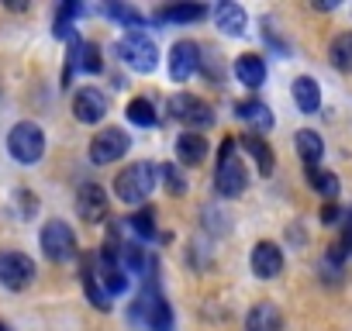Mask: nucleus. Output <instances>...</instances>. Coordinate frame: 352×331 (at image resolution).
I'll return each mask as SVG.
<instances>
[{
    "label": "nucleus",
    "mask_w": 352,
    "mask_h": 331,
    "mask_svg": "<svg viewBox=\"0 0 352 331\" xmlns=\"http://www.w3.org/2000/svg\"><path fill=\"white\" fill-rule=\"evenodd\" d=\"M76 211L83 221L90 225H100L107 221V211H111V201H107V190L100 183H83L80 194H76Z\"/></svg>",
    "instance_id": "9d476101"
},
{
    "label": "nucleus",
    "mask_w": 352,
    "mask_h": 331,
    "mask_svg": "<svg viewBox=\"0 0 352 331\" xmlns=\"http://www.w3.org/2000/svg\"><path fill=\"white\" fill-rule=\"evenodd\" d=\"M314 8H318V11H335L338 4H335V0H314Z\"/></svg>",
    "instance_id": "473e14b6"
},
{
    "label": "nucleus",
    "mask_w": 352,
    "mask_h": 331,
    "mask_svg": "<svg viewBox=\"0 0 352 331\" xmlns=\"http://www.w3.org/2000/svg\"><path fill=\"white\" fill-rule=\"evenodd\" d=\"M8 148H11V155L18 162L32 166V162H38L45 155V131L35 121H18L11 128V135H8Z\"/></svg>",
    "instance_id": "7ed1b4c3"
},
{
    "label": "nucleus",
    "mask_w": 352,
    "mask_h": 331,
    "mask_svg": "<svg viewBox=\"0 0 352 331\" xmlns=\"http://www.w3.org/2000/svg\"><path fill=\"white\" fill-rule=\"evenodd\" d=\"M328 56H331V66H335V69H342V73H352V32H342V35H335V38H331V49H328Z\"/></svg>",
    "instance_id": "393cba45"
},
{
    "label": "nucleus",
    "mask_w": 352,
    "mask_h": 331,
    "mask_svg": "<svg viewBox=\"0 0 352 331\" xmlns=\"http://www.w3.org/2000/svg\"><path fill=\"white\" fill-rule=\"evenodd\" d=\"M73 114H76V121H83V124H97V121H104V114H107V97H104L97 87H83V90L73 97Z\"/></svg>",
    "instance_id": "ddd939ff"
},
{
    "label": "nucleus",
    "mask_w": 352,
    "mask_h": 331,
    "mask_svg": "<svg viewBox=\"0 0 352 331\" xmlns=\"http://www.w3.org/2000/svg\"><path fill=\"white\" fill-rule=\"evenodd\" d=\"M280 328H283V317H280L276 304H270V300L256 304L245 314V331H280Z\"/></svg>",
    "instance_id": "aec40b11"
},
{
    "label": "nucleus",
    "mask_w": 352,
    "mask_h": 331,
    "mask_svg": "<svg viewBox=\"0 0 352 331\" xmlns=\"http://www.w3.org/2000/svg\"><path fill=\"white\" fill-rule=\"evenodd\" d=\"M80 14H87L83 4H63L59 14H56V21H52V32H56L59 38H73V21H76Z\"/></svg>",
    "instance_id": "c85d7f7f"
},
{
    "label": "nucleus",
    "mask_w": 352,
    "mask_h": 331,
    "mask_svg": "<svg viewBox=\"0 0 352 331\" xmlns=\"http://www.w3.org/2000/svg\"><path fill=\"white\" fill-rule=\"evenodd\" d=\"M252 273L259 279H273L283 273V249L276 242H259L252 249Z\"/></svg>",
    "instance_id": "2eb2a0df"
},
{
    "label": "nucleus",
    "mask_w": 352,
    "mask_h": 331,
    "mask_svg": "<svg viewBox=\"0 0 352 331\" xmlns=\"http://www.w3.org/2000/svg\"><path fill=\"white\" fill-rule=\"evenodd\" d=\"M128 121L138 124V128H155V121H159L155 104H152L148 97H135V100L128 104Z\"/></svg>",
    "instance_id": "a878e982"
},
{
    "label": "nucleus",
    "mask_w": 352,
    "mask_h": 331,
    "mask_svg": "<svg viewBox=\"0 0 352 331\" xmlns=\"http://www.w3.org/2000/svg\"><path fill=\"white\" fill-rule=\"evenodd\" d=\"M118 56L135 69V73H152L159 66V49L152 45V38L145 32H128L118 42Z\"/></svg>",
    "instance_id": "39448f33"
},
{
    "label": "nucleus",
    "mask_w": 352,
    "mask_h": 331,
    "mask_svg": "<svg viewBox=\"0 0 352 331\" xmlns=\"http://www.w3.org/2000/svg\"><path fill=\"white\" fill-rule=\"evenodd\" d=\"M42 252L52 259V262H69L76 259L80 245H76V235L66 221H49L42 228Z\"/></svg>",
    "instance_id": "0eeeda50"
},
{
    "label": "nucleus",
    "mask_w": 352,
    "mask_h": 331,
    "mask_svg": "<svg viewBox=\"0 0 352 331\" xmlns=\"http://www.w3.org/2000/svg\"><path fill=\"white\" fill-rule=\"evenodd\" d=\"M345 218H349V214H345L338 204H324V211H321V221H324V225H342Z\"/></svg>",
    "instance_id": "2f4dec72"
},
{
    "label": "nucleus",
    "mask_w": 352,
    "mask_h": 331,
    "mask_svg": "<svg viewBox=\"0 0 352 331\" xmlns=\"http://www.w3.org/2000/svg\"><path fill=\"white\" fill-rule=\"evenodd\" d=\"M131 317H138L145 328L152 331H173V307L166 304V297H159L155 286H145L131 307Z\"/></svg>",
    "instance_id": "20e7f679"
},
{
    "label": "nucleus",
    "mask_w": 352,
    "mask_h": 331,
    "mask_svg": "<svg viewBox=\"0 0 352 331\" xmlns=\"http://www.w3.org/2000/svg\"><path fill=\"white\" fill-rule=\"evenodd\" d=\"M235 148H239V138H225L221 141V152H218V170H214V187L221 197H242L249 176H245V166L235 159Z\"/></svg>",
    "instance_id": "f03ea898"
},
{
    "label": "nucleus",
    "mask_w": 352,
    "mask_h": 331,
    "mask_svg": "<svg viewBox=\"0 0 352 331\" xmlns=\"http://www.w3.org/2000/svg\"><path fill=\"white\" fill-rule=\"evenodd\" d=\"M201 69V49L194 45V42H176L173 49H169V76L176 80V83H184V80H190L194 73Z\"/></svg>",
    "instance_id": "9b49d317"
},
{
    "label": "nucleus",
    "mask_w": 352,
    "mask_h": 331,
    "mask_svg": "<svg viewBox=\"0 0 352 331\" xmlns=\"http://www.w3.org/2000/svg\"><path fill=\"white\" fill-rule=\"evenodd\" d=\"M128 228L135 231V238H155V214H152V207H142L138 214H131Z\"/></svg>",
    "instance_id": "c756f323"
},
{
    "label": "nucleus",
    "mask_w": 352,
    "mask_h": 331,
    "mask_svg": "<svg viewBox=\"0 0 352 331\" xmlns=\"http://www.w3.org/2000/svg\"><path fill=\"white\" fill-rule=\"evenodd\" d=\"M35 279V262L25 252H0V283L8 290H25Z\"/></svg>",
    "instance_id": "6e6552de"
},
{
    "label": "nucleus",
    "mask_w": 352,
    "mask_h": 331,
    "mask_svg": "<svg viewBox=\"0 0 352 331\" xmlns=\"http://www.w3.org/2000/svg\"><path fill=\"white\" fill-rule=\"evenodd\" d=\"M239 145L252 155V162L259 166V173H263V176H270V173H273L276 155H273V148H270V141H266V138H259V135H242V138H239Z\"/></svg>",
    "instance_id": "412c9836"
},
{
    "label": "nucleus",
    "mask_w": 352,
    "mask_h": 331,
    "mask_svg": "<svg viewBox=\"0 0 352 331\" xmlns=\"http://www.w3.org/2000/svg\"><path fill=\"white\" fill-rule=\"evenodd\" d=\"M214 25H218L225 35L239 38V35H245V28H249V18H245V11H242L239 4L225 0V4H218V8H214Z\"/></svg>",
    "instance_id": "6ab92c4d"
},
{
    "label": "nucleus",
    "mask_w": 352,
    "mask_h": 331,
    "mask_svg": "<svg viewBox=\"0 0 352 331\" xmlns=\"http://www.w3.org/2000/svg\"><path fill=\"white\" fill-rule=\"evenodd\" d=\"M294 145H297V155L304 159L307 170H311V166H318V162H321V155H324V141H321V135H318V131H311V128L297 131V135H294Z\"/></svg>",
    "instance_id": "b1692460"
},
{
    "label": "nucleus",
    "mask_w": 352,
    "mask_h": 331,
    "mask_svg": "<svg viewBox=\"0 0 352 331\" xmlns=\"http://www.w3.org/2000/svg\"><path fill=\"white\" fill-rule=\"evenodd\" d=\"M169 117L190 124V131H197V135H201L204 128L214 124V111H211V104L201 100V97H190V93H176V97L169 100Z\"/></svg>",
    "instance_id": "423d86ee"
},
{
    "label": "nucleus",
    "mask_w": 352,
    "mask_h": 331,
    "mask_svg": "<svg viewBox=\"0 0 352 331\" xmlns=\"http://www.w3.org/2000/svg\"><path fill=\"white\" fill-rule=\"evenodd\" d=\"M201 18H208L204 4H169L155 11V25H194Z\"/></svg>",
    "instance_id": "f3484780"
},
{
    "label": "nucleus",
    "mask_w": 352,
    "mask_h": 331,
    "mask_svg": "<svg viewBox=\"0 0 352 331\" xmlns=\"http://www.w3.org/2000/svg\"><path fill=\"white\" fill-rule=\"evenodd\" d=\"M155 162H135V166H124V170L118 173V180H114V194H118V201H124V204H142L152 190H155Z\"/></svg>",
    "instance_id": "f257e3e1"
},
{
    "label": "nucleus",
    "mask_w": 352,
    "mask_h": 331,
    "mask_svg": "<svg viewBox=\"0 0 352 331\" xmlns=\"http://www.w3.org/2000/svg\"><path fill=\"white\" fill-rule=\"evenodd\" d=\"M235 117L245 121L256 131H270L273 128V114H270V107L263 100H242V104H235Z\"/></svg>",
    "instance_id": "4be33fe9"
},
{
    "label": "nucleus",
    "mask_w": 352,
    "mask_h": 331,
    "mask_svg": "<svg viewBox=\"0 0 352 331\" xmlns=\"http://www.w3.org/2000/svg\"><path fill=\"white\" fill-rule=\"evenodd\" d=\"M232 73H235V80H239L242 87H249V90H259V87L266 83V62H263V56H252V52L239 56L235 66H232Z\"/></svg>",
    "instance_id": "dca6fc26"
},
{
    "label": "nucleus",
    "mask_w": 352,
    "mask_h": 331,
    "mask_svg": "<svg viewBox=\"0 0 352 331\" xmlns=\"http://www.w3.org/2000/svg\"><path fill=\"white\" fill-rule=\"evenodd\" d=\"M128 145H131V138H128L121 128H107V131H100V135L90 141V162L111 166V162H118V159L128 152Z\"/></svg>",
    "instance_id": "1a4fd4ad"
},
{
    "label": "nucleus",
    "mask_w": 352,
    "mask_h": 331,
    "mask_svg": "<svg viewBox=\"0 0 352 331\" xmlns=\"http://www.w3.org/2000/svg\"><path fill=\"white\" fill-rule=\"evenodd\" d=\"M294 104L304 114H318V107H321V87L311 76H297L294 80Z\"/></svg>",
    "instance_id": "5701e85b"
},
{
    "label": "nucleus",
    "mask_w": 352,
    "mask_h": 331,
    "mask_svg": "<svg viewBox=\"0 0 352 331\" xmlns=\"http://www.w3.org/2000/svg\"><path fill=\"white\" fill-rule=\"evenodd\" d=\"M159 176H162V183H166V194H173V197H184V194H187V180H184V173H180V166L166 162Z\"/></svg>",
    "instance_id": "7c9ffc66"
},
{
    "label": "nucleus",
    "mask_w": 352,
    "mask_h": 331,
    "mask_svg": "<svg viewBox=\"0 0 352 331\" xmlns=\"http://www.w3.org/2000/svg\"><path fill=\"white\" fill-rule=\"evenodd\" d=\"M80 283L90 297V304L97 310H111V297L104 290V279H100V266H97V255H83V266H80Z\"/></svg>",
    "instance_id": "4468645a"
},
{
    "label": "nucleus",
    "mask_w": 352,
    "mask_h": 331,
    "mask_svg": "<svg viewBox=\"0 0 352 331\" xmlns=\"http://www.w3.org/2000/svg\"><path fill=\"white\" fill-rule=\"evenodd\" d=\"M73 69L87 73V76H97L104 69V59H100V49L94 42H83V38H73L69 42V69H66V83L73 76Z\"/></svg>",
    "instance_id": "f8f14e48"
},
{
    "label": "nucleus",
    "mask_w": 352,
    "mask_h": 331,
    "mask_svg": "<svg viewBox=\"0 0 352 331\" xmlns=\"http://www.w3.org/2000/svg\"><path fill=\"white\" fill-rule=\"evenodd\" d=\"M176 159H180V166H201L208 159V138L197 131H184L176 138Z\"/></svg>",
    "instance_id": "a211bd4d"
},
{
    "label": "nucleus",
    "mask_w": 352,
    "mask_h": 331,
    "mask_svg": "<svg viewBox=\"0 0 352 331\" xmlns=\"http://www.w3.org/2000/svg\"><path fill=\"white\" fill-rule=\"evenodd\" d=\"M0 331H8V324H0Z\"/></svg>",
    "instance_id": "72a5a7b5"
},
{
    "label": "nucleus",
    "mask_w": 352,
    "mask_h": 331,
    "mask_svg": "<svg viewBox=\"0 0 352 331\" xmlns=\"http://www.w3.org/2000/svg\"><path fill=\"white\" fill-rule=\"evenodd\" d=\"M104 14H107L111 21H121V25H124V28H131V32H142V28H145L142 11H135V8H128V4H107V8H104Z\"/></svg>",
    "instance_id": "cd10ccee"
},
{
    "label": "nucleus",
    "mask_w": 352,
    "mask_h": 331,
    "mask_svg": "<svg viewBox=\"0 0 352 331\" xmlns=\"http://www.w3.org/2000/svg\"><path fill=\"white\" fill-rule=\"evenodd\" d=\"M307 180H311V187L324 197V201H331L335 204V197H338V176L335 173H324V170H318V166H311V170H307Z\"/></svg>",
    "instance_id": "bb28decb"
}]
</instances>
